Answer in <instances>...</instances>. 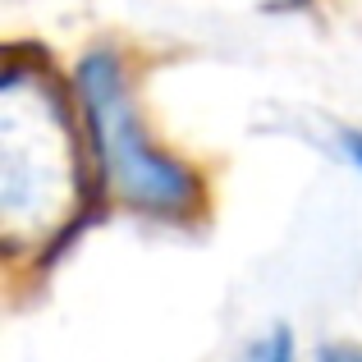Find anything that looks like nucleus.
I'll use <instances>...</instances> for the list:
<instances>
[{
	"label": "nucleus",
	"mask_w": 362,
	"mask_h": 362,
	"mask_svg": "<svg viewBox=\"0 0 362 362\" xmlns=\"http://www.w3.org/2000/svg\"><path fill=\"white\" fill-rule=\"evenodd\" d=\"M83 206V151L69 101L33 64L0 74V243L33 252L64 239Z\"/></svg>",
	"instance_id": "1"
},
{
	"label": "nucleus",
	"mask_w": 362,
	"mask_h": 362,
	"mask_svg": "<svg viewBox=\"0 0 362 362\" xmlns=\"http://www.w3.org/2000/svg\"><path fill=\"white\" fill-rule=\"evenodd\" d=\"M78 106L101 179L124 206L156 221H184L197 211L202 202L197 175L151 142L133 106L129 78L110 51H92L78 64Z\"/></svg>",
	"instance_id": "2"
},
{
	"label": "nucleus",
	"mask_w": 362,
	"mask_h": 362,
	"mask_svg": "<svg viewBox=\"0 0 362 362\" xmlns=\"http://www.w3.org/2000/svg\"><path fill=\"white\" fill-rule=\"evenodd\" d=\"M239 362H293V335L284 326H271L266 335H257L252 344L243 349Z\"/></svg>",
	"instance_id": "3"
},
{
	"label": "nucleus",
	"mask_w": 362,
	"mask_h": 362,
	"mask_svg": "<svg viewBox=\"0 0 362 362\" xmlns=\"http://www.w3.org/2000/svg\"><path fill=\"white\" fill-rule=\"evenodd\" d=\"M339 151H344V160L362 175V133H354V129H344L339 133Z\"/></svg>",
	"instance_id": "4"
},
{
	"label": "nucleus",
	"mask_w": 362,
	"mask_h": 362,
	"mask_svg": "<svg viewBox=\"0 0 362 362\" xmlns=\"http://www.w3.org/2000/svg\"><path fill=\"white\" fill-rule=\"evenodd\" d=\"M317 362H362V349L358 344H326L317 354Z\"/></svg>",
	"instance_id": "5"
}]
</instances>
